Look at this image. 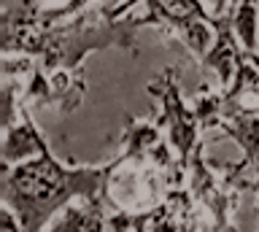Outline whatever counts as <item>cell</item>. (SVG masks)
<instances>
[{"label":"cell","mask_w":259,"mask_h":232,"mask_svg":"<svg viewBox=\"0 0 259 232\" xmlns=\"http://www.w3.org/2000/svg\"><path fill=\"white\" fill-rule=\"evenodd\" d=\"M251 162L246 157L240 162L210 165L205 159L202 141L194 146L186 162V187L192 189L194 200L205 208L213 219L216 229H232V211L246 189H254V178H248Z\"/></svg>","instance_id":"obj_3"},{"label":"cell","mask_w":259,"mask_h":232,"mask_svg":"<svg viewBox=\"0 0 259 232\" xmlns=\"http://www.w3.org/2000/svg\"><path fill=\"white\" fill-rule=\"evenodd\" d=\"M170 189V178L165 170L149 162L116 157V167L105 181V203L113 211H146L157 205Z\"/></svg>","instance_id":"obj_5"},{"label":"cell","mask_w":259,"mask_h":232,"mask_svg":"<svg viewBox=\"0 0 259 232\" xmlns=\"http://www.w3.org/2000/svg\"><path fill=\"white\" fill-rule=\"evenodd\" d=\"M192 108L200 119L202 130H213V127H219V122H222V116H224V89L219 84L216 86L202 84L200 92L194 95V100H192Z\"/></svg>","instance_id":"obj_10"},{"label":"cell","mask_w":259,"mask_h":232,"mask_svg":"<svg viewBox=\"0 0 259 232\" xmlns=\"http://www.w3.org/2000/svg\"><path fill=\"white\" fill-rule=\"evenodd\" d=\"M251 173H254V189H256V211H259V157L251 162Z\"/></svg>","instance_id":"obj_12"},{"label":"cell","mask_w":259,"mask_h":232,"mask_svg":"<svg viewBox=\"0 0 259 232\" xmlns=\"http://www.w3.org/2000/svg\"><path fill=\"white\" fill-rule=\"evenodd\" d=\"M146 92L159 100V114L154 122L167 132L170 146L176 149L178 159L186 165L194 146L200 143L202 124H200L197 114H194V108L181 98V89H178V68H165L146 86Z\"/></svg>","instance_id":"obj_4"},{"label":"cell","mask_w":259,"mask_h":232,"mask_svg":"<svg viewBox=\"0 0 259 232\" xmlns=\"http://www.w3.org/2000/svg\"><path fill=\"white\" fill-rule=\"evenodd\" d=\"M157 27V19L149 11L133 19H111L103 9L97 19L73 17L68 22H57L52 27H32L24 33H14L3 38V54H30L35 57L38 68L57 70V68H81L87 54L105 52V49H124L138 54L135 35L141 27Z\"/></svg>","instance_id":"obj_2"},{"label":"cell","mask_w":259,"mask_h":232,"mask_svg":"<svg viewBox=\"0 0 259 232\" xmlns=\"http://www.w3.org/2000/svg\"><path fill=\"white\" fill-rule=\"evenodd\" d=\"M87 98V73L81 68H57V70H32L22 89V100L27 106L54 108L60 114H73Z\"/></svg>","instance_id":"obj_6"},{"label":"cell","mask_w":259,"mask_h":232,"mask_svg":"<svg viewBox=\"0 0 259 232\" xmlns=\"http://www.w3.org/2000/svg\"><path fill=\"white\" fill-rule=\"evenodd\" d=\"M49 149L46 138L40 135L38 124L32 122L30 116V106L22 100V111L19 119L3 130V149H0V170H8V167L24 162V159H32L38 154H44Z\"/></svg>","instance_id":"obj_8"},{"label":"cell","mask_w":259,"mask_h":232,"mask_svg":"<svg viewBox=\"0 0 259 232\" xmlns=\"http://www.w3.org/2000/svg\"><path fill=\"white\" fill-rule=\"evenodd\" d=\"M213 27H216V41L200 62H202V68L216 76V84L222 89H227L235 81V73H238L240 62L246 60V49H243L240 38L235 33L232 14L213 17Z\"/></svg>","instance_id":"obj_7"},{"label":"cell","mask_w":259,"mask_h":232,"mask_svg":"<svg viewBox=\"0 0 259 232\" xmlns=\"http://www.w3.org/2000/svg\"><path fill=\"white\" fill-rule=\"evenodd\" d=\"M116 159L97 167H65L52 151L0 170V200L22 219L24 232H40L73 200L105 197V181Z\"/></svg>","instance_id":"obj_1"},{"label":"cell","mask_w":259,"mask_h":232,"mask_svg":"<svg viewBox=\"0 0 259 232\" xmlns=\"http://www.w3.org/2000/svg\"><path fill=\"white\" fill-rule=\"evenodd\" d=\"M105 197L73 200L46 224L49 232H87V229H108V211Z\"/></svg>","instance_id":"obj_9"},{"label":"cell","mask_w":259,"mask_h":232,"mask_svg":"<svg viewBox=\"0 0 259 232\" xmlns=\"http://www.w3.org/2000/svg\"><path fill=\"white\" fill-rule=\"evenodd\" d=\"M202 3L208 6V11L213 14V17H222V14H232L235 11V0H202Z\"/></svg>","instance_id":"obj_11"}]
</instances>
